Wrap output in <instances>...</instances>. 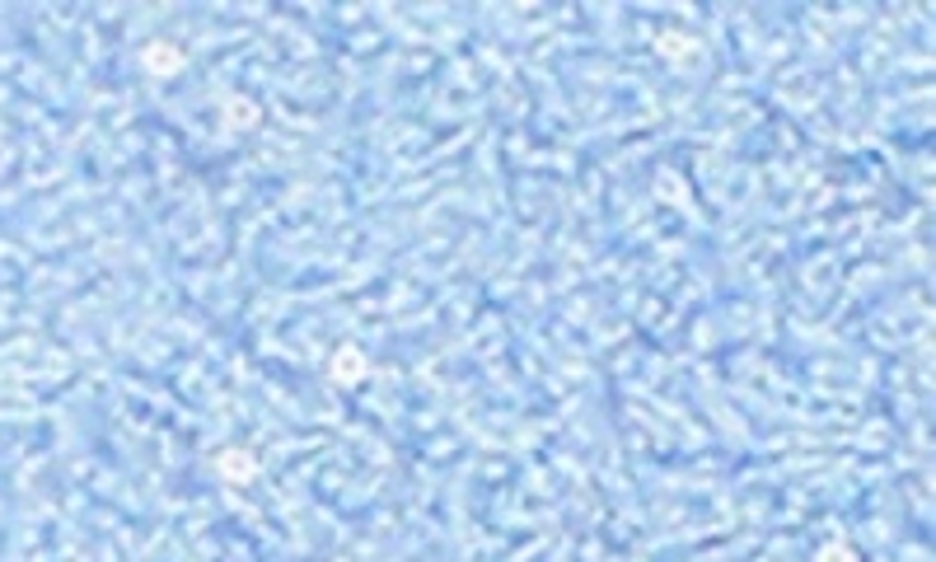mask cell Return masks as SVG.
<instances>
[{"label": "cell", "mask_w": 936, "mask_h": 562, "mask_svg": "<svg viewBox=\"0 0 936 562\" xmlns=\"http://www.w3.org/2000/svg\"><path fill=\"white\" fill-rule=\"evenodd\" d=\"M328 371H333V379L342 389H356L365 379V352L361 347H338L333 361H328Z\"/></svg>", "instance_id": "6da1fadb"}, {"label": "cell", "mask_w": 936, "mask_h": 562, "mask_svg": "<svg viewBox=\"0 0 936 562\" xmlns=\"http://www.w3.org/2000/svg\"><path fill=\"white\" fill-rule=\"evenodd\" d=\"M145 66H151L155 76H174V70L183 66V52L174 43H151L145 47Z\"/></svg>", "instance_id": "7a4b0ae2"}, {"label": "cell", "mask_w": 936, "mask_h": 562, "mask_svg": "<svg viewBox=\"0 0 936 562\" xmlns=\"http://www.w3.org/2000/svg\"><path fill=\"white\" fill-rule=\"evenodd\" d=\"M220 474H225L230 483H248L253 474H258V464H253L248 450H225V455H220Z\"/></svg>", "instance_id": "3957f363"}, {"label": "cell", "mask_w": 936, "mask_h": 562, "mask_svg": "<svg viewBox=\"0 0 936 562\" xmlns=\"http://www.w3.org/2000/svg\"><path fill=\"white\" fill-rule=\"evenodd\" d=\"M253 122H258V103L244 99V94H234V99L225 103V126H234V132H248Z\"/></svg>", "instance_id": "277c9868"}, {"label": "cell", "mask_w": 936, "mask_h": 562, "mask_svg": "<svg viewBox=\"0 0 936 562\" xmlns=\"http://www.w3.org/2000/svg\"><path fill=\"white\" fill-rule=\"evenodd\" d=\"M655 47H660V57H688V52H697V43L684 38V33H665Z\"/></svg>", "instance_id": "5b68a950"}, {"label": "cell", "mask_w": 936, "mask_h": 562, "mask_svg": "<svg viewBox=\"0 0 936 562\" xmlns=\"http://www.w3.org/2000/svg\"><path fill=\"white\" fill-rule=\"evenodd\" d=\"M815 562H857V553L848 549V543H838V539H834V543H824V549L815 553Z\"/></svg>", "instance_id": "8992f818"}]
</instances>
